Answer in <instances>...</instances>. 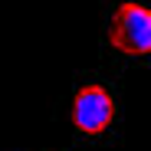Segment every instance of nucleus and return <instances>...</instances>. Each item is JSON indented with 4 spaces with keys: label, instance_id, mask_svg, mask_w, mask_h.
Returning a JSON list of instances; mask_svg holds the SVG:
<instances>
[{
    "label": "nucleus",
    "instance_id": "nucleus-1",
    "mask_svg": "<svg viewBox=\"0 0 151 151\" xmlns=\"http://www.w3.org/2000/svg\"><path fill=\"white\" fill-rule=\"evenodd\" d=\"M109 46L122 56L151 53V7L138 0H122L109 20Z\"/></svg>",
    "mask_w": 151,
    "mask_h": 151
},
{
    "label": "nucleus",
    "instance_id": "nucleus-2",
    "mask_svg": "<svg viewBox=\"0 0 151 151\" xmlns=\"http://www.w3.org/2000/svg\"><path fill=\"white\" fill-rule=\"evenodd\" d=\"M112 122H115V99H112V92L105 86H99V82L79 86V92L72 99V125H76V132L95 138V135L109 132Z\"/></svg>",
    "mask_w": 151,
    "mask_h": 151
}]
</instances>
